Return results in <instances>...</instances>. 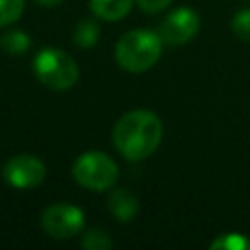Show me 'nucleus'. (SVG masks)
Listing matches in <instances>:
<instances>
[{"label": "nucleus", "instance_id": "1", "mask_svg": "<svg viewBox=\"0 0 250 250\" xmlns=\"http://www.w3.org/2000/svg\"><path fill=\"white\" fill-rule=\"evenodd\" d=\"M162 133V121L156 113L148 109H133L117 119L111 139L121 156L139 162L148 158L158 148Z\"/></svg>", "mask_w": 250, "mask_h": 250}, {"label": "nucleus", "instance_id": "2", "mask_svg": "<svg viewBox=\"0 0 250 250\" xmlns=\"http://www.w3.org/2000/svg\"><path fill=\"white\" fill-rule=\"evenodd\" d=\"M162 37L150 29H131L115 45V61L129 72H145L154 66L162 53Z\"/></svg>", "mask_w": 250, "mask_h": 250}, {"label": "nucleus", "instance_id": "3", "mask_svg": "<svg viewBox=\"0 0 250 250\" xmlns=\"http://www.w3.org/2000/svg\"><path fill=\"white\" fill-rule=\"evenodd\" d=\"M33 72L37 80L51 90H68L78 80V66L74 59L55 47H45L35 55Z\"/></svg>", "mask_w": 250, "mask_h": 250}, {"label": "nucleus", "instance_id": "4", "mask_svg": "<svg viewBox=\"0 0 250 250\" xmlns=\"http://www.w3.org/2000/svg\"><path fill=\"white\" fill-rule=\"evenodd\" d=\"M72 176L82 188L90 191H105L117 182L119 168L109 154L90 150L74 160Z\"/></svg>", "mask_w": 250, "mask_h": 250}, {"label": "nucleus", "instance_id": "5", "mask_svg": "<svg viewBox=\"0 0 250 250\" xmlns=\"http://www.w3.org/2000/svg\"><path fill=\"white\" fill-rule=\"evenodd\" d=\"M41 229L59 240L72 238L84 229V213L70 203H53L41 213Z\"/></svg>", "mask_w": 250, "mask_h": 250}, {"label": "nucleus", "instance_id": "6", "mask_svg": "<svg viewBox=\"0 0 250 250\" xmlns=\"http://www.w3.org/2000/svg\"><path fill=\"white\" fill-rule=\"evenodd\" d=\"M4 180L16 189H31L39 186L47 174L43 160L33 154H16L6 160L2 168Z\"/></svg>", "mask_w": 250, "mask_h": 250}, {"label": "nucleus", "instance_id": "7", "mask_svg": "<svg viewBox=\"0 0 250 250\" xmlns=\"http://www.w3.org/2000/svg\"><path fill=\"white\" fill-rule=\"evenodd\" d=\"M199 31V16L191 8H176L158 25V35L166 45H184Z\"/></svg>", "mask_w": 250, "mask_h": 250}, {"label": "nucleus", "instance_id": "8", "mask_svg": "<svg viewBox=\"0 0 250 250\" xmlns=\"http://www.w3.org/2000/svg\"><path fill=\"white\" fill-rule=\"evenodd\" d=\"M109 211L111 215L121 221V223H127L131 221L137 211H139V203H137V197L129 191V189H115L111 191L109 195Z\"/></svg>", "mask_w": 250, "mask_h": 250}, {"label": "nucleus", "instance_id": "9", "mask_svg": "<svg viewBox=\"0 0 250 250\" xmlns=\"http://www.w3.org/2000/svg\"><path fill=\"white\" fill-rule=\"evenodd\" d=\"M90 8L94 16L105 21H117L129 14L133 8V0H90Z\"/></svg>", "mask_w": 250, "mask_h": 250}, {"label": "nucleus", "instance_id": "10", "mask_svg": "<svg viewBox=\"0 0 250 250\" xmlns=\"http://www.w3.org/2000/svg\"><path fill=\"white\" fill-rule=\"evenodd\" d=\"M74 43L80 49H90L96 45L98 37H100V27L94 20H82L78 21V25L74 27Z\"/></svg>", "mask_w": 250, "mask_h": 250}, {"label": "nucleus", "instance_id": "11", "mask_svg": "<svg viewBox=\"0 0 250 250\" xmlns=\"http://www.w3.org/2000/svg\"><path fill=\"white\" fill-rule=\"evenodd\" d=\"M29 45H31V39H29V35H27L25 31H21V29L8 31V33H4V35L0 37V47H2L6 53H10V55H21V53H25V51L29 49Z\"/></svg>", "mask_w": 250, "mask_h": 250}, {"label": "nucleus", "instance_id": "12", "mask_svg": "<svg viewBox=\"0 0 250 250\" xmlns=\"http://www.w3.org/2000/svg\"><path fill=\"white\" fill-rule=\"evenodd\" d=\"M80 244L88 250H109L113 246L109 234L105 230H100V229H90L82 234V240Z\"/></svg>", "mask_w": 250, "mask_h": 250}, {"label": "nucleus", "instance_id": "13", "mask_svg": "<svg viewBox=\"0 0 250 250\" xmlns=\"http://www.w3.org/2000/svg\"><path fill=\"white\" fill-rule=\"evenodd\" d=\"M211 248L213 250H250V240L238 232H229L213 240Z\"/></svg>", "mask_w": 250, "mask_h": 250}, {"label": "nucleus", "instance_id": "14", "mask_svg": "<svg viewBox=\"0 0 250 250\" xmlns=\"http://www.w3.org/2000/svg\"><path fill=\"white\" fill-rule=\"evenodd\" d=\"M25 8L23 0H0V27L14 23Z\"/></svg>", "mask_w": 250, "mask_h": 250}, {"label": "nucleus", "instance_id": "15", "mask_svg": "<svg viewBox=\"0 0 250 250\" xmlns=\"http://www.w3.org/2000/svg\"><path fill=\"white\" fill-rule=\"evenodd\" d=\"M232 31L238 39L250 43V8L240 10L232 18Z\"/></svg>", "mask_w": 250, "mask_h": 250}, {"label": "nucleus", "instance_id": "16", "mask_svg": "<svg viewBox=\"0 0 250 250\" xmlns=\"http://www.w3.org/2000/svg\"><path fill=\"white\" fill-rule=\"evenodd\" d=\"M172 0H137V4L141 6V10L145 12H150V14H156V12H162Z\"/></svg>", "mask_w": 250, "mask_h": 250}, {"label": "nucleus", "instance_id": "17", "mask_svg": "<svg viewBox=\"0 0 250 250\" xmlns=\"http://www.w3.org/2000/svg\"><path fill=\"white\" fill-rule=\"evenodd\" d=\"M37 4H41V6H57V4H61L62 0H35Z\"/></svg>", "mask_w": 250, "mask_h": 250}]
</instances>
